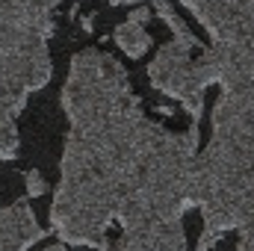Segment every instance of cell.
<instances>
[{
    "instance_id": "6da1fadb",
    "label": "cell",
    "mask_w": 254,
    "mask_h": 251,
    "mask_svg": "<svg viewBox=\"0 0 254 251\" xmlns=\"http://www.w3.org/2000/svg\"><path fill=\"white\" fill-rule=\"evenodd\" d=\"M68 116L51 228L77 249L187 251L198 125L184 133L145 116L116 57L86 48L63 86Z\"/></svg>"
},
{
    "instance_id": "7a4b0ae2",
    "label": "cell",
    "mask_w": 254,
    "mask_h": 251,
    "mask_svg": "<svg viewBox=\"0 0 254 251\" xmlns=\"http://www.w3.org/2000/svg\"><path fill=\"white\" fill-rule=\"evenodd\" d=\"M195 207L201 237L195 251H210L228 231H240L237 251H254V104L219 95L213 133L198 157Z\"/></svg>"
},
{
    "instance_id": "3957f363",
    "label": "cell",
    "mask_w": 254,
    "mask_h": 251,
    "mask_svg": "<svg viewBox=\"0 0 254 251\" xmlns=\"http://www.w3.org/2000/svg\"><path fill=\"white\" fill-rule=\"evenodd\" d=\"M60 0H0V160H15L27 98L48 86L54 9Z\"/></svg>"
},
{
    "instance_id": "277c9868",
    "label": "cell",
    "mask_w": 254,
    "mask_h": 251,
    "mask_svg": "<svg viewBox=\"0 0 254 251\" xmlns=\"http://www.w3.org/2000/svg\"><path fill=\"white\" fill-rule=\"evenodd\" d=\"M204 24L213 45L195 54L204 86L254 104V0H181Z\"/></svg>"
},
{
    "instance_id": "5b68a950",
    "label": "cell",
    "mask_w": 254,
    "mask_h": 251,
    "mask_svg": "<svg viewBox=\"0 0 254 251\" xmlns=\"http://www.w3.org/2000/svg\"><path fill=\"white\" fill-rule=\"evenodd\" d=\"M201 48H190L184 42H169L160 48V54L154 57V63L148 65V80L151 86L166 95V98H175L190 122L201 125V113H204V92L207 86L201 83L198 77V65H195V54Z\"/></svg>"
},
{
    "instance_id": "8992f818",
    "label": "cell",
    "mask_w": 254,
    "mask_h": 251,
    "mask_svg": "<svg viewBox=\"0 0 254 251\" xmlns=\"http://www.w3.org/2000/svg\"><path fill=\"white\" fill-rule=\"evenodd\" d=\"M45 234H48V228L39 225V219L27 201L0 207V251H27L30 246L42 243Z\"/></svg>"
},
{
    "instance_id": "52a82bcc",
    "label": "cell",
    "mask_w": 254,
    "mask_h": 251,
    "mask_svg": "<svg viewBox=\"0 0 254 251\" xmlns=\"http://www.w3.org/2000/svg\"><path fill=\"white\" fill-rule=\"evenodd\" d=\"M113 39H116V45L125 51L130 60L145 57L148 48H151V36H148L145 24H136V21H125V24H119L116 33H113Z\"/></svg>"
},
{
    "instance_id": "ba28073f",
    "label": "cell",
    "mask_w": 254,
    "mask_h": 251,
    "mask_svg": "<svg viewBox=\"0 0 254 251\" xmlns=\"http://www.w3.org/2000/svg\"><path fill=\"white\" fill-rule=\"evenodd\" d=\"M151 6H154V12L160 15V21L172 30L175 42H184V45H190V48H204V45L198 42V36H195L190 27H187V21L175 12V6H172L169 0H151Z\"/></svg>"
},
{
    "instance_id": "9c48e42d",
    "label": "cell",
    "mask_w": 254,
    "mask_h": 251,
    "mask_svg": "<svg viewBox=\"0 0 254 251\" xmlns=\"http://www.w3.org/2000/svg\"><path fill=\"white\" fill-rule=\"evenodd\" d=\"M24 181H27V195H30V198H42V195L48 192V181H45L42 172H36V169L24 172Z\"/></svg>"
},
{
    "instance_id": "30bf717a",
    "label": "cell",
    "mask_w": 254,
    "mask_h": 251,
    "mask_svg": "<svg viewBox=\"0 0 254 251\" xmlns=\"http://www.w3.org/2000/svg\"><path fill=\"white\" fill-rule=\"evenodd\" d=\"M127 21H136V24H148V21H151V9H148V6H136V9L127 15Z\"/></svg>"
},
{
    "instance_id": "8fae6325",
    "label": "cell",
    "mask_w": 254,
    "mask_h": 251,
    "mask_svg": "<svg viewBox=\"0 0 254 251\" xmlns=\"http://www.w3.org/2000/svg\"><path fill=\"white\" fill-rule=\"evenodd\" d=\"M80 27H83L86 33H92V18H89V15H83V18H80Z\"/></svg>"
},
{
    "instance_id": "7c38bea8",
    "label": "cell",
    "mask_w": 254,
    "mask_h": 251,
    "mask_svg": "<svg viewBox=\"0 0 254 251\" xmlns=\"http://www.w3.org/2000/svg\"><path fill=\"white\" fill-rule=\"evenodd\" d=\"M113 6H125V3H142V0H110Z\"/></svg>"
},
{
    "instance_id": "4fadbf2b",
    "label": "cell",
    "mask_w": 254,
    "mask_h": 251,
    "mask_svg": "<svg viewBox=\"0 0 254 251\" xmlns=\"http://www.w3.org/2000/svg\"><path fill=\"white\" fill-rule=\"evenodd\" d=\"M48 251H65V249H63V246H51Z\"/></svg>"
},
{
    "instance_id": "5bb4252c",
    "label": "cell",
    "mask_w": 254,
    "mask_h": 251,
    "mask_svg": "<svg viewBox=\"0 0 254 251\" xmlns=\"http://www.w3.org/2000/svg\"><path fill=\"white\" fill-rule=\"evenodd\" d=\"M77 251H83V249H77Z\"/></svg>"
}]
</instances>
